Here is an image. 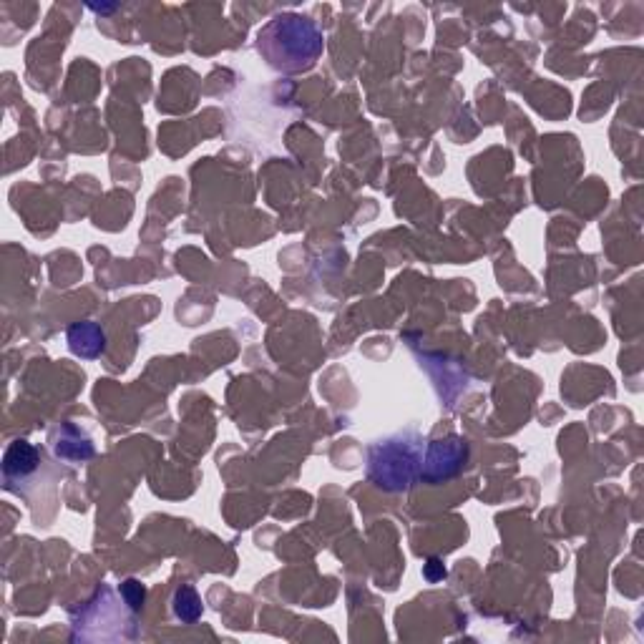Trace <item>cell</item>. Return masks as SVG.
Segmentation results:
<instances>
[{"label": "cell", "mask_w": 644, "mask_h": 644, "mask_svg": "<svg viewBox=\"0 0 644 644\" xmlns=\"http://www.w3.org/2000/svg\"><path fill=\"white\" fill-rule=\"evenodd\" d=\"M38 463H41V456L33 443L13 441L3 456V476L8 481V489H11V483L26 481L31 473H36Z\"/></svg>", "instance_id": "cell-6"}, {"label": "cell", "mask_w": 644, "mask_h": 644, "mask_svg": "<svg viewBox=\"0 0 644 644\" xmlns=\"http://www.w3.org/2000/svg\"><path fill=\"white\" fill-rule=\"evenodd\" d=\"M91 11H96V13H111V11H116V8L119 6H96V3H91Z\"/></svg>", "instance_id": "cell-10"}, {"label": "cell", "mask_w": 644, "mask_h": 644, "mask_svg": "<svg viewBox=\"0 0 644 644\" xmlns=\"http://www.w3.org/2000/svg\"><path fill=\"white\" fill-rule=\"evenodd\" d=\"M423 436L400 431L373 443L368 451V478L385 494H403L421 478Z\"/></svg>", "instance_id": "cell-2"}, {"label": "cell", "mask_w": 644, "mask_h": 644, "mask_svg": "<svg viewBox=\"0 0 644 644\" xmlns=\"http://www.w3.org/2000/svg\"><path fill=\"white\" fill-rule=\"evenodd\" d=\"M446 567H443V561L441 559H436V556H433V559H428L426 564H423V577L428 579V582L431 584H436V582H441V579H446Z\"/></svg>", "instance_id": "cell-9"}, {"label": "cell", "mask_w": 644, "mask_h": 644, "mask_svg": "<svg viewBox=\"0 0 644 644\" xmlns=\"http://www.w3.org/2000/svg\"><path fill=\"white\" fill-rule=\"evenodd\" d=\"M51 451L53 456L68 463H84L94 458V443L86 433L78 431L73 423H63L53 431L51 436Z\"/></svg>", "instance_id": "cell-4"}, {"label": "cell", "mask_w": 644, "mask_h": 644, "mask_svg": "<svg viewBox=\"0 0 644 644\" xmlns=\"http://www.w3.org/2000/svg\"><path fill=\"white\" fill-rule=\"evenodd\" d=\"M119 594H121V599H124L126 609H131L134 614L144 612L146 587L139 582V579H126V582H121Z\"/></svg>", "instance_id": "cell-8"}, {"label": "cell", "mask_w": 644, "mask_h": 644, "mask_svg": "<svg viewBox=\"0 0 644 644\" xmlns=\"http://www.w3.org/2000/svg\"><path fill=\"white\" fill-rule=\"evenodd\" d=\"M68 350L84 360H96L106 353V333L99 322H73L66 333Z\"/></svg>", "instance_id": "cell-5"}, {"label": "cell", "mask_w": 644, "mask_h": 644, "mask_svg": "<svg viewBox=\"0 0 644 644\" xmlns=\"http://www.w3.org/2000/svg\"><path fill=\"white\" fill-rule=\"evenodd\" d=\"M172 612L182 624H194L202 619L204 604L192 584H182V587H177V592H174L172 597Z\"/></svg>", "instance_id": "cell-7"}, {"label": "cell", "mask_w": 644, "mask_h": 644, "mask_svg": "<svg viewBox=\"0 0 644 644\" xmlns=\"http://www.w3.org/2000/svg\"><path fill=\"white\" fill-rule=\"evenodd\" d=\"M471 448L461 436H446L428 443L421 463V478L428 483H443L466 468Z\"/></svg>", "instance_id": "cell-3"}, {"label": "cell", "mask_w": 644, "mask_h": 644, "mask_svg": "<svg viewBox=\"0 0 644 644\" xmlns=\"http://www.w3.org/2000/svg\"><path fill=\"white\" fill-rule=\"evenodd\" d=\"M325 36L315 21L300 13H280L257 33V51L267 66L282 73L310 71L322 56Z\"/></svg>", "instance_id": "cell-1"}]
</instances>
